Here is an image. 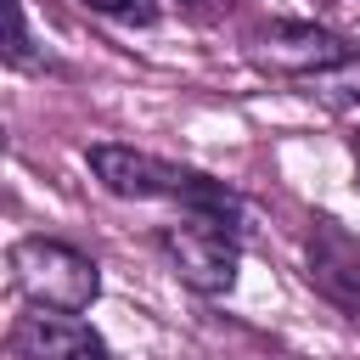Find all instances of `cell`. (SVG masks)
I'll use <instances>...</instances> for the list:
<instances>
[{
    "mask_svg": "<svg viewBox=\"0 0 360 360\" xmlns=\"http://www.w3.org/2000/svg\"><path fill=\"white\" fill-rule=\"evenodd\" d=\"M354 56L360 51L349 39H338L332 28H315V22H270L253 34V62L270 73H287V79L332 73V68H349Z\"/></svg>",
    "mask_w": 360,
    "mask_h": 360,
    "instance_id": "cell-5",
    "label": "cell"
},
{
    "mask_svg": "<svg viewBox=\"0 0 360 360\" xmlns=\"http://www.w3.org/2000/svg\"><path fill=\"white\" fill-rule=\"evenodd\" d=\"M84 163L112 197H129V202L163 197V202H180V214H219V219L242 214V202L225 180H214L202 169H186V163H169V158H152L141 146L96 141V146H84Z\"/></svg>",
    "mask_w": 360,
    "mask_h": 360,
    "instance_id": "cell-1",
    "label": "cell"
},
{
    "mask_svg": "<svg viewBox=\"0 0 360 360\" xmlns=\"http://www.w3.org/2000/svg\"><path fill=\"white\" fill-rule=\"evenodd\" d=\"M84 6L112 17V22H129V28H152L158 22V0H84Z\"/></svg>",
    "mask_w": 360,
    "mask_h": 360,
    "instance_id": "cell-6",
    "label": "cell"
},
{
    "mask_svg": "<svg viewBox=\"0 0 360 360\" xmlns=\"http://www.w3.org/2000/svg\"><path fill=\"white\" fill-rule=\"evenodd\" d=\"M158 248L169 259V270L202 292V298H219L236 287V264H242V242H236V219H219V214H180L174 225L158 231Z\"/></svg>",
    "mask_w": 360,
    "mask_h": 360,
    "instance_id": "cell-2",
    "label": "cell"
},
{
    "mask_svg": "<svg viewBox=\"0 0 360 360\" xmlns=\"http://www.w3.org/2000/svg\"><path fill=\"white\" fill-rule=\"evenodd\" d=\"M186 6H191V11H197V17H219V11H225V6H231V0H186Z\"/></svg>",
    "mask_w": 360,
    "mask_h": 360,
    "instance_id": "cell-8",
    "label": "cell"
},
{
    "mask_svg": "<svg viewBox=\"0 0 360 360\" xmlns=\"http://www.w3.org/2000/svg\"><path fill=\"white\" fill-rule=\"evenodd\" d=\"M354 158H360V129H354Z\"/></svg>",
    "mask_w": 360,
    "mask_h": 360,
    "instance_id": "cell-9",
    "label": "cell"
},
{
    "mask_svg": "<svg viewBox=\"0 0 360 360\" xmlns=\"http://www.w3.org/2000/svg\"><path fill=\"white\" fill-rule=\"evenodd\" d=\"M11 276L28 292V304H45V309H79L84 315L101 298L96 259H84L79 248L51 242V236H22L11 248Z\"/></svg>",
    "mask_w": 360,
    "mask_h": 360,
    "instance_id": "cell-3",
    "label": "cell"
},
{
    "mask_svg": "<svg viewBox=\"0 0 360 360\" xmlns=\"http://www.w3.org/2000/svg\"><path fill=\"white\" fill-rule=\"evenodd\" d=\"M6 343L17 360H112L107 338L79 309H45V304H28L11 321Z\"/></svg>",
    "mask_w": 360,
    "mask_h": 360,
    "instance_id": "cell-4",
    "label": "cell"
},
{
    "mask_svg": "<svg viewBox=\"0 0 360 360\" xmlns=\"http://www.w3.org/2000/svg\"><path fill=\"white\" fill-rule=\"evenodd\" d=\"M6 17H11V45H6V56L22 68V62H28V11H22V0H11Z\"/></svg>",
    "mask_w": 360,
    "mask_h": 360,
    "instance_id": "cell-7",
    "label": "cell"
}]
</instances>
